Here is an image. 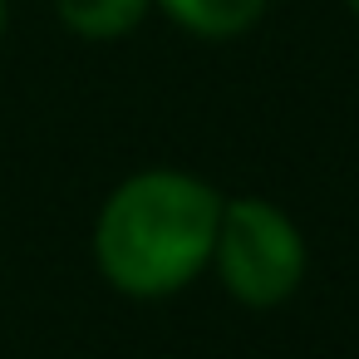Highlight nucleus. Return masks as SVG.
Segmentation results:
<instances>
[{"instance_id": "nucleus-3", "label": "nucleus", "mask_w": 359, "mask_h": 359, "mask_svg": "<svg viewBox=\"0 0 359 359\" xmlns=\"http://www.w3.org/2000/svg\"><path fill=\"white\" fill-rule=\"evenodd\" d=\"M158 6L197 40H236L266 15V0H158Z\"/></svg>"}, {"instance_id": "nucleus-4", "label": "nucleus", "mask_w": 359, "mask_h": 359, "mask_svg": "<svg viewBox=\"0 0 359 359\" xmlns=\"http://www.w3.org/2000/svg\"><path fill=\"white\" fill-rule=\"evenodd\" d=\"M148 6L153 0H55L60 20L79 40H118V35L143 25Z\"/></svg>"}, {"instance_id": "nucleus-1", "label": "nucleus", "mask_w": 359, "mask_h": 359, "mask_svg": "<svg viewBox=\"0 0 359 359\" xmlns=\"http://www.w3.org/2000/svg\"><path fill=\"white\" fill-rule=\"evenodd\" d=\"M222 197L187 172H138L99 212V266L128 295H172L212 256L222 226Z\"/></svg>"}, {"instance_id": "nucleus-2", "label": "nucleus", "mask_w": 359, "mask_h": 359, "mask_svg": "<svg viewBox=\"0 0 359 359\" xmlns=\"http://www.w3.org/2000/svg\"><path fill=\"white\" fill-rule=\"evenodd\" d=\"M222 280L246 305H280L305 271V246L290 217L261 197H241L222 207L217 246H212Z\"/></svg>"}, {"instance_id": "nucleus-6", "label": "nucleus", "mask_w": 359, "mask_h": 359, "mask_svg": "<svg viewBox=\"0 0 359 359\" xmlns=\"http://www.w3.org/2000/svg\"><path fill=\"white\" fill-rule=\"evenodd\" d=\"M344 6H349V11H354V15H359V0H344Z\"/></svg>"}, {"instance_id": "nucleus-5", "label": "nucleus", "mask_w": 359, "mask_h": 359, "mask_svg": "<svg viewBox=\"0 0 359 359\" xmlns=\"http://www.w3.org/2000/svg\"><path fill=\"white\" fill-rule=\"evenodd\" d=\"M0 35H6V0H0Z\"/></svg>"}]
</instances>
